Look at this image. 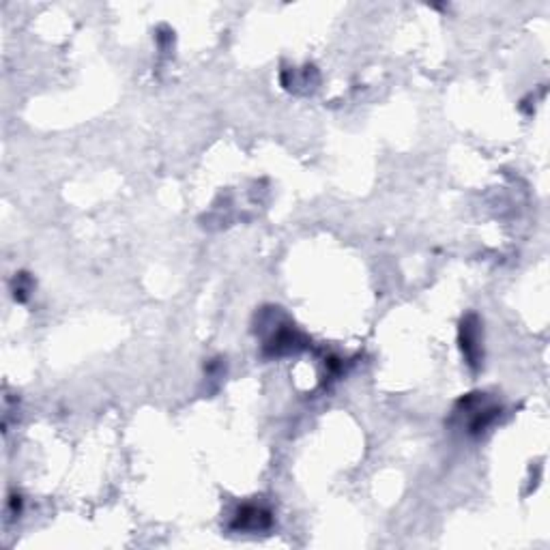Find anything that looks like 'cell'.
Returning a JSON list of instances; mask_svg holds the SVG:
<instances>
[{
    "label": "cell",
    "instance_id": "obj_1",
    "mask_svg": "<svg viewBox=\"0 0 550 550\" xmlns=\"http://www.w3.org/2000/svg\"><path fill=\"white\" fill-rule=\"evenodd\" d=\"M269 525V514L258 507H243L237 516V529H263Z\"/></svg>",
    "mask_w": 550,
    "mask_h": 550
}]
</instances>
